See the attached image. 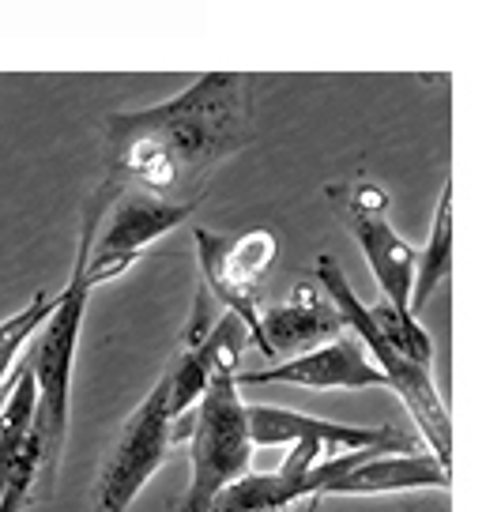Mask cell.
<instances>
[{
    "instance_id": "cell-11",
    "label": "cell",
    "mask_w": 501,
    "mask_h": 512,
    "mask_svg": "<svg viewBox=\"0 0 501 512\" xmlns=\"http://www.w3.org/2000/svg\"><path fill=\"white\" fill-rule=\"evenodd\" d=\"M343 336L340 309L321 298L313 283H298L287 302L260 309V351L268 358L279 354H306Z\"/></svg>"
},
{
    "instance_id": "cell-4",
    "label": "cell",
    "mask_w": 501,
    "mask_h": 512,
    "mask_svg": "<svg viewBox=\"0 0 501 512\" xmlns=\"http://www.w3.org/2000/svg\"><path fill=\"white\" fill-rule=\"evenodd\" d=\"M317 279H321V287L328 290V302L340 309L343 328L355 332L358 343H362V351H370L373 366L385 373L388 388L404 400L407 415H411V422H415L419 437L426 441V448L434 452L441 464L449 467V456H453V426H449L445 403H441V396H437L430 366H419L415 358L400 354L385 336H381V328H377V320H373L370 305L355 294V287H351V279L343 275L336 256H328V253L317 256Z\"/></svg>"
},
{
    "instance_id": "cell-9",
    "label": "cell",
    "mask_w": 501,
    "mask_h": 512,
    "mask_svg": "<svg viewBox=\"0 0 501 512\" xmlns=\"http://www.w3.org/2000/svg\"><path fill=\"white\" fill-rule=\"evenodd\" d=\"M34 415L38 384L23 362L0 407V512H23V505H31L34 482L42 479V437L34 430Z\"/></svg>"
},
{
    "instance_id": "cell-2",
    "label": "cell",
    "mask_w": 501,
    "mask_h": 512,
    "mask_svg": "<svg viewBox=\"0 0 501 512\" xmlns=\"http://www.w3.org/2000/svg\"><path fill=\"white\" fill-rule=\"evenodd\" d=\"M117 185L102 181L98 192L87 200L83 211V234L80 249H76V264L68 275L65 290L57 294V309L53 317L42 324V332L34 339V351L27 366L38 384V415H34V430L42 437V482L53 486L57 471H61V452H65L68 437V400H72V366H76V347H80L83 313H87V298H91V283H87V256L98 238L102 215L114 208Z\"/></svg>"
},
{
    "instance_id": "cell-8",
    "label": "cell",
    "mask_w": 501,
    "mask_h": 512,
    "mask_svg": "<svg viewBox=\"0 0 501 512\" xmlns=\"http://www.w3.org/2000/svg\"><path fill=\"white\" fill-rule=\"evenodd\" d=\"M388 196L377 185H358L351 189V200L343 208V219L355 234L358 249L370 264L377 287L385 294V302L404 313V317H415L411 313V294H415V268H419V256L407 245L392 223L385 219ZM419 320V317H415Z\"/></svg>"
},
{
    "instance_id": "cell-10",
    "label": "cell",
    "mask_w": 501,
    "mask_h": 512,
    "mask_svg": "<svg viewBox=\"0 0 501 512\" xmlns=\"http://www.w3.org/2000/svg\"><path fill=\"white\" fill-rule=\"evenodd\" d=\"M238 384H294L313 392H358V388H388L385 373L373 366V358L362 351V343L351 336H340L324 343L317 351L294 354L287 362H275L264 369H242Z\"/></svg>"
},
{
    "instance_id": "cell-14",
    "label": "cell",
    "mask_w": 501,
    "mask_h": 512,
    "mask_svg": "<svg viewBox=\"0 0 501 512\" xmlns=\"http://www.w3.org/2000/svg\"><path fill=\"white\" fill-rule=\"evenodd\" d=\"M53 309H57V298H49L46 290H38L27 309H19V313H12L8 320H0V388L12 384L8 373L16 366L19 351H23L31 339H38L42 324L53 317Z\"/></svg>"
},
{
    "instance_id": "cell-18",
    "label": "cell",
    "mask_w": 501,
    "mask_h": 512,
    "mask_svg": "<svg viewBox=\"0 0 501 512\" xmlns=\"http://www.w3.org/2000/svg\"><path fill=\"white\" fill-rule=\"evenodd\" d=\"M302 512H306V509H302Z\"/></svg>"
},
{
    "instance_id": "cell-1",
    "label": "cell",
    "mask_w": 501,
    "mask_h": 512,
    "mask_svg": "<svg viewBox=\"0 0 501 512\" xmlns=\"http://www.w3.org/2000/svg\"><path fill=\"white\" fill-rule=\"evenodd\" d=\"M253 136V91L238 72H208L147 110L106 117V181L166 200H196L208 174Z\"/></svg>"
},
{
    "instance_id": "cell-3",
    "label": "cell",
    "mask_w": 501,
    "mask_h": 512,
    "mask_svg": "<svg viewBox=\"0 0 501 512\" xmlns=\"http://www.w3.org/2000/svg\"><path fill=\"white\" fill-rule=\"evenodd\" d=\"M238 358L227 354L211 373L204 396L193 411V448H189V486L170 512H211L219 494L249 475L253 467V433H249V403L238 384Z\"/></svg>"
},
{
    "instance_id": "cell-5",
    "label": "cell",
    "mask_w": 501,
    "mask_h": 512,
    "mask_svg": "<svg viewBox=\"0 0 501 512\" xmlns=\"http://www.w3.org/2000/svg\"><path fill=\"white\" fill-rule=\"evenodd\" d=\"M174 426H178V418L170 411V377L162 373L155 388L125 418V426L102 464L95 486V512H129L140 490L166 464V452L174 445Z\"/></svg>"
},
{
    "instance_id": "cell-16",
    "label": "cell",
    "mask_w": 501,
    "mask_h": 512,
    "mask_svg": "<svg viewBox=\"0 0 501 512\" xmlns=\"http://www.w3.org/2000/svg\"><path fill=\"white\" fill-rule=\"evenodd\" d=\"M407 512H449V501H445V494L422 497V501H411Z\"/></svg>"
},
{
    "instance_id": "cell-15",
    "label": "cell",
    "mask_w": 501,
    "mask_h": 512,
    "mask_svg": "<svg viewBox=\"0 0 501 512\" xmlns=\"http://www.w3.org/2000/svg\"><path fill=\"white\" fill-rule=\"evenodd\" d=\"M370 313H373V320H377V328H381V336H385L396 351L407 354V358H415L419 366H430L434 343H430V336H426V328H422L419 320L396 313L388 302L370 305Z\"/></svg>"
},
{
    "instance_id": "cell-7",
    "label": "cell",
    "mask_w": 501,
    "mask_h": 512,
    "mask_svg": "<svg viewBox=\"0 0 501 512\" xmlns=\"http://www.w3.org/2000/svg\"><path fill=\"white\" fill-rule=\"evenodd\" d=\"M196 211V200H166L155 192L132 189L114 200L106 226H98V238L87 256V283L102 287L117 275H125L147 253V245L178 230Z\"/></svg>"
},
{
    "instance_id": "cell-12",
    "label": "cell",
    "mask_w": 501,
    "mask_h": 512,
    "mask_svg": "<svg viewBox=\"0 0 501 512\" xmlns=\"http://www.w3.org/2000/svg\"><path fill=\"white\" fill-rule=\"evenodd\" d=\"M411 490H449V467L434 452L415 456H370L351 467L324 497H377V494H411Z\"/></svg>"
},
{
    "instance_id": "cell-6",
    "label": "cell",
    "mask_w": 501,
    "mask_h": 512,
    "mask_svg": "<svg viewBox=\"0 0 501 512\" xmlns=\"http://www.w3.org/2000/svg\"><path fill=\"white\" fill-rule=\"evenodd\" d=\"M196 260H200V287L215 302L245 324L249 339L260 347V287L275 260L272 230H245V234H215L196 226Z\"/></svg>"
},
{
    "instance_id": "cell-17",
    "label": "cell",
    "mask_w": 501,
    "mask_h": 512,
    "mask_svg": "<svg viewBox=\"0 0 501 512\" xmlns=\"http://www.w3.org/2000/svg\"><path fill=\"white\" fill-rule=\"evenodd\" d=\"M321 505H324V497H309V501H306V512H321Z\"/></svg>"
},
{
    "instance_id": "cell-13",
    "label": "cell",
    "mask_w": 501,
    "mask_h": 512,
    "mask_svg": "<svg viewBox=\"0 0 501 512\" xmlns=\"http://www.w3.org/2000/svg\"><path fill=\"white\" fill-rule=\"evenodd\" d=\"M449 272H453V185L445 181L430 238H426V249L419 256V268H415V294H411V313L415 317L426 309V302L437 294V287L449 279Z\"/></svg>"
}]
</instances>
